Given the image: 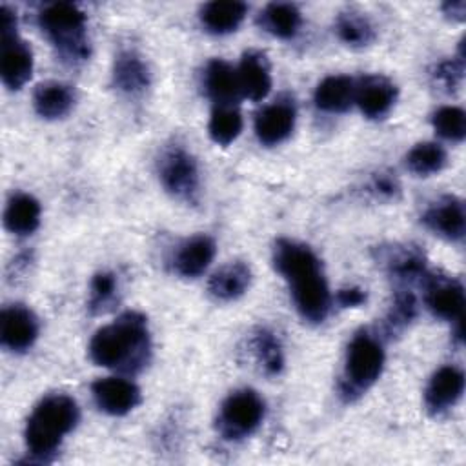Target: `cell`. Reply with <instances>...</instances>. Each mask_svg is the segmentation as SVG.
I'll use <instances>...</instances> for the list:
<instances>
[{
	"label": "cell",
	"mask_w": 466,
	"mask_h": 466,
	"mask_svg": "<svg viewBox=\"0 0 466 466\" xmlns=\"http://www.w3.org/2000/svg\"><path fill=\"white\" fill-rule=\"evenodd\" d=\"M273 264L288 282L300 317L313 324L322 322L329 311L331 297L315 251L306 244L279 238L273 248Z\"/></svg>",
	"instance_id": "1"
},
{
	"label": "cell",
	"mask_w": 466,
	"mask_h": 466,
	"mask_svg": "<svg viewBox=\"0 0 466 466\" xmlns=\"http://www.w3.org/2000/svg\"><path fill=\"white\" fill-rule=\"evenodd\" d=\"M149 348L146 317L138 311H126L93 335L89 355L98 366L135 373L146 366Z\"/></svg>",
	"instance_id": "2"
},
{
	"label": "cell",
	"mask_w": 466,
	"mask_h": 466,
	"mask_svg": "<svg viewBox=\"0 0 466 466\" xmlns=\"http://www.w3.org/2000/svg\"><path fill=\"white\" fill-rule=\"evenodd\" d=\"M78 422V406L73 397L64 393H53L44 397L31 411L25 424V444L33 457L47 461L60 441Z\"/></svg>",
	"instance_id": "3"
},
{
	"label": "cell",
	"mask_w": 466,
	"mask_h": 466,
	"mask_svg": "<svg viewBox=\"0 0 466 466\" xmlns=\"http://www.w3.org/2000/svg\"><path fill=\"white\" fill-rule=\"evenodd\" d=\"M38 24L64 60L82 62L89 56L86 13L78 5L69 2L47 4L38 15Z\"/></svg>",
	"instance_id": "4"
},
{
	"label": "cell",
	"mask_w": 466,
	"mask_h": 466,
	"mask_svg": "<svg viewBox=\"0 0 466 466\" xmlns=\"http://www.w3.org/2000/svg\"><path fill=\"white\" fill-rule=\"evenodd\" d=\"M384 368V350L377 337L359 331L348 344L340 393L348 400L357 399L380 377Z\"/></svg>",
	"instance_id": "5"
},
{
	"label": "cell",
	"mask_w": 466,
	"mask_h": 466,
	"mask_svg": "<svg viewBox=\"0 0 466 466\" xmlns=\"http://www.w3.org/2000/svg\"><path fill=\"white\" fill-rule=\"evenodd\" d=\"M157 171L164 189L186 202H193L198 195L200 177L195 157L180 144L166 146L157 158Z\"/></svg>",
	"instance_id": "6"
},
{
	"label": "cell",
	"mask_w": 466,
	"mask_h": 466,
	"mask_svg": "<svg viewBox=\"0 0 466 466\" xmlns=\"http://www.w3.org/2000/svg\"><path fill=\"white\" fill-rule=\"evenodd\" d=\"M264 411V400L255 390H237L229 393L222 402L217 419V430L224 439H244L260 426Z\"/></svg>",
	"instance_id": "7"
},
{
	"label": "cell",
	"mask_w": 466,
	"mask_h": 466,
	"mask_svg": "<svg viewBox=\"0 0 466 466\" xmlns=\"http://www.w3.org/2000/svg\"><path fill=\"white\" fill-rule=\"evenodd\" d=\"M33 73L31 47L18 36L16 31L2 33V55L0 75L2 82L9 89H20Z\"/></svg>",
	"instance_id": "8"
},
{
	"label": "cell",
	"mask_w": 466,
	"mask_h": 466,
	"mask_svg": "<svg viewBox=\"0 0 466 466\" xmlns=\"http://www.w3.org/2000/svg\"><path fill=\"white\" fill-rule=\"evenodd\" d=\"M38 337V320L35 313L22 306L13 304L2 309L0 315V342L11 351H25Z\"/></svg>",
	"instance_id": "9"
},
{
	"label": "cell",
	"mask_w": 466,
	"mask_h": 466,
	"mask_svg": "<svg viewBox=\"0 0 466 466\" xmlns=\"http://www.w3.org/2000/svg\"><path fill=\"white\" fill-rule=\"evenodd\" d=\"M426 288V304L430 311L446 320H462V309H464V289L461 282L450 279V277H439L428 273L424 279Z\"/></svg>",
	"instance_id": "10"
},
{
	"label": "cell",
	"mask_w": 466,
	"mask_h": 466,
	"mask_svg": "<svg viewBox=\"0 0 466 466\" xmlns=\"http://www.w3.org/2000/svg\"><path fill=\"white\" fill-rule=\"evenodd\" d=\"M96 406L109 415H126L140 402V390L122 377H104L91 386Z\"/></svg>",
	"instance_id": "11"
},
{
	"label": "cell",
	"mask_w": 466,
	"mask_h": 466,
	"mask_svg": "<svg viewBox=\"0 0 466 466\" xmlns=\"http://www.w3.org/2000/svg\"><path fill=\"white\" fill-rule=\"evenodd\" d=\"M464 391V373L457 366L439 368L424 391V402L430 413L439 415L451 408Z\"/></svg>",
	"instance_id": "12"
},
{
	"label": "cell",
	"mask_w": 466,
	"mask_h": 466,
	"mask_svg": "<svg viewBox=\"0 0 466 466\" xmlns=\"http://www.w3.org/2000/svg\"><path fill=\"white\" fill-rule=\"evenodd\" d=\"M397 98V87L382 75H368L355 82V104L368 118L384 116Z\"/></svg>",
	"instance_id": "13"
},
{
	"label": "cell",
	"mask_w": 466,
	"mask_h": 466,
	"mask_svg": "<svg viewBox=\"0 0 466 466\" xmlns=\"http://www.w3.org/2000/svg\"><path fill=\"white\" fill-rule=\"evenodd\" d=\"M295 106L289 100H277L258 111L255 135L260 144L275 146L286 140L295 127Z\"/></svg>",
	"instance_id": "14"
},
{
	"label": "cell",
	"mask_w": 466,
	"mask_h": 466,
	"mask_svg": "<svg viewBox=\"0 0 466 466\" xmlns=\"http://www.w3.org/2000/svg\"><path fill=\"white\" fill-rule=\"evenodd\" d=\"M422 220L433 233L448 240H461L464 237V204L457 197H442L433 202Z\"/></svg>",
	"instance_id": "15"
},
{
	"label": "cell",
	"mask_w": 466,
	"mask_h": 466,
	"mask_svg": "<svg viewBox=\"0 0 466 466\" xmlns=\"http://www.w3.org/2000/svg\"><path fill=\"white\" fill-rule=\"evenodd\" d=\"M113 84L129 96L144 93L151 84V73L144 58L131 49L120 51L113 62Z\"/></svg>",
	"instance_id": "16"
},
{
	"label": "cell",
	"mask_w": 466,
	"mask_h": 466,
	"mask_svg": "<svg viewBox=\"0 0 466 466\" xmlns=\"http://www.w3.org/2000/svg\"><path fill=\"white\" fill-rule=\"evenodd\" d=\"M238 86L242 96L258 102L268 96L271 91V73H269V64L266 56L258 51H248L244 53L238 69Z\"/></svg>",
	"instance_id": "17"
},
{
	"label": "cell",
	"mask_w": 466,
	"mask_h": 466,
	"mask_svg": "<svg viewBox=\"0 0 466 466\" xmlns=\"http://www.w3.org/2000/svg\"><path fill=\"white\" fill-rule=\"evenodd\" d=\"M215 257V242L208 235H195L187 238L177 249L173 257V268L182 277L202 275Z\"/></svg>",
	"instance_id": "18"
},
{
	"label": "cell",
	"mask_w": 466,
	"mask_h": 466,
	"mask_svg": "<svg viewBox=\"0 0 466 466\" xmlns=\"http://www.w3.org/2000/svg\"><path fill=\"white\" fill-rule=\"evenodd\" d=\"M204 87L217 106L235 104L242 95L237 69H233L231 64L222 58H213L208 62L204 71Z\"/></svg>",
	"instance_id": "19"
},
{
	"label": "cell",
	"mask_w": 466,
	"mask_h": 466,
	"mask_svg": "<svg viewBox=\"0 0 466 466\" xmlns=\"http://www.w3.org/2000/svg\"><path fill=\"white\" fill-rule=\"evenodd\" d=\"M251 284V269L246 262L235 260L220 269H217L209 282L208 289L217 300H235L242 297Z\"/></svg>",
	"instance_id": "20"
},
{
	"label": "cell",
	"mask_w": 466,
	"mask_h": 466,
	"mask_svg": "<svg viewBox=\"0 0 466 466\" xmlns=\"http://www.w3.org/2000/svg\"><path fill=\"white\" fill-rule=\"evenodd\" d=\"M75 104V91L71 86L56 80L38 84L33 95L35 111L47 120L66 116Z\"/></svg>",
	"instance_id": "21"
},
{
	"label": "cell",
	"mask_w": 466,
	"mask_h": 466,
	"mask_svg": "<svg viewBox=\"0 0 466 466\" xmlns=\"http://www.w3.org/2000/svg\"><path fill=\"white\" fill-rule=\"evenodd\" d=\"M315 106L328 113H342L355 104V80L346 75H331L319 82L315 89Z\"/></svg>",
	"instance_id": "22"
},
{
	"label": "cell",
	"mask_w": 466,
	"mask_h": 466,
	"mask_svg": "<svg viewBox=\"0 0 466 466\" xmlns=\"http://www.w3.org/2000/svg\"><path fill=\"white\" fill-rule=\"evenodd\" d=\"M246 11H248V5L244 2L215 0L202 5L200 22L209 33L226 35L235 31L242 24Z\"/></svg>",
	"instance_id": "23"
},
{
	"label": "cell",
	"mask_w": 466,
	"mask_h": 466,
	"mask_svg": "<svg viewBox=\"0 0 466 466\" xmlns=\"http://www.w3.org/2000/svg\"><path fill=\"white\" fill-rule=\"evenodd\" d=\"M4 224L15 235H31L40 224V202L27 193L13 195L4 211Z\"/></svg>",
	"instance_id": "24"
},
{
	"label": "cell",
	"mask_w": 466,
	"mask_h": 466,
	"mask_svg": "<svg viewBox=\"0 0 466 466\" xmlns=\"http://www.w3.org/2000/svg\"><path fill=\"white\" fill-rule=\"evenodd\" d=\"M260 22L271 35L279 38H291L297 35L302 24V15L295 4L273 2L268 4L260 13Z\"/></svg>",
	"instance_id": "25"
},
{
	"label": "cell",
	"mask_w": 466,
	"mask_h": 466,
	"mask_svg": "<svg viewBox=\"0 0 466 466\" xmlns=\"http://www.w3.org/2000/svg\"><path fill=\"white\" fill-rule=\"evenodd\" d=\"M386 266L391 277H395L400 282H413L428 277L426 269V260L424 255L417 248H399V249H390L386 253Z\"/></svg>",
	"instance_id": "26"
},
{
	"label": "cell",
	"mask_w": 466,
	"mask_h": 466,
	"mask_svg": "<svg viewBox=\"0 0 466 466\" xmlns=\"http://www.w3.org/2000/svg\"><path fill=\"white\" fill-rule=\"evenodd\" d=\"M251 348L257 357V362L268 375H279L284 368V351L279 337L268 329L260 328L253 333Z\"/></svg>",
	"instance_id": "27"
},
{
	"label": "cell",
	"mask_w": 466,
	"mask_h": 466,
	"mask_svg": "<svg viewBox=\"0 0 466 466\" xmlns=\"http://www.w3.org/2000/svg\"><path fill=\"white\" fill-rule=\"evenodd\" d=\"M209 137L213 142L220 146L231 144L242 131V115L233 104L215 106L209 124H208Z\"/></svg>",
	"instance_id": "28"
},
{
	"label": "cell",
	"mask_w": 466,
	"mask_h": 466,
	"mask_svg": "<svg viewBox=\"0 0 466 466\" xmlns=\"http://www.w3.org/2000/svg\"><path fill=\"white\" fill-rule=\"evenodd\" d=\"M335 31L344 44L355 47L368 46L375 38V29L371 22L357 11L340 13L335 22Z\"/></svg>",
	"instance_id": "29"
},
{
	"label": "cell",
	"mask_w": 466,
	"mask_h": 466,
	"mask_svg": "<svg viewBox=\"0 0 466 466\" xmlns=\"http://www.w3.org/2000/svg\"><path fill=\"white\" fill-rule=\"evenodd\" d=\"M446 164V151L437 142H420L406 155V166L411 173L426 177L437 173Z\"/></svg>",
	"instance_id": "30"
},
{
	"label": "cell",
	"mask_w": 466,
	"mask_h": 466,
	"mask_svg": "<svg viewBox=\"0 0 466 466\" xmlns=\"http://www.w3.org/2000/svg\"><path fill=\"white\" fill-rule=\"evenodd\" d=\"M417 317V299L410 289H399L384 319V329L388 335L400 333Z\"/></svg>",
	"instance_id": "31"
},
{
	"label": "cell",
	"mask_w": 466,
	"mask_h": 466,
	"mask_svg": "<svg viewBox=\"0 0 466 466\" xmlns=\"http://www.w3.org/2000/svg\"><path fill=\"white\" fill-rule=\"evenodd\" d=\"M435 131L453 142H461L466 135V113L457 106H444L433 113Z\"/></svg>",
	"instance_id": "32"
},
{
	"label": "cell",
	"mask_w": 466,
	"mask_h": 466,
	"mask_svg": "<svg viewBox=\"0 0 466 466\" xmlns=\"http://www.w3.org/2000/svg\"><path fill=\"white\" fill-rule=\"evenodd\" d=\"M116 291V280L113 273L107 271H100L93 277L91 280V288H89V309L93 313L102 311L115 297Z\"/></svg>",
	"instance_id": "33"
},
{
	"label": "cell",
	"mask_w": 466,
	"mask_h": 466,
	"mask_svg": "<svg viewBox=\"0 0 466 466\" xmlns=\"http://www.w3.org/2000/svg\"><path fill=\"white\" fill-rule=\"evenodd\" d=\"M435 78L448 89L457 87L462 78V60L441 62L435 69Z\"/></svg>",
	"instance_id": "34"
},
{
	"label": "cell",
	"mask_w": 466,
	"mask_h": 466,
	"mask_svg": "<svg viewBox=\"0 0 466 466\" xmlns=\"http://www.w3.org/2000/svg\"><path fill=\"white\" fill-rule=\"evenodd\" d=\"M366 302V293L360 288H346L337 293V304L340 308H357Z\"/></svg>",
	"instance_id": "35"
},
{
	"label": "cell",
	"mask_w": 466,
	"mask_h": 466,
	"mask_svg": "<svg viewBox=\"0 0 466 466\" xmlns=\"http://www.w3.org/2000/svg\"><path fill=\"white\" fill-rule=\"evenodd\" d=\"M373 187L377 189V193L379 195H382V197H395V193L399 191V184H397V180L393 178V177H390V175H379L377 178H375V182H373Z\"/></svg>",
	"instance_id": "36"
},
{
	"label": "cell",
	"mask_w": 466,
	"mask_h": 466,
	"mask_svg": "<svg viewBox=\"0 0 466 466\" xmlns=\"http://www.w3.org/2000/svg\"><path fill=\"white\" fill-rule=\"evenodd\" d=\"M444 13L448 16H451L453 20H464V9H466V4L462 0H457V2H446L442 5Z\"/></svg>",
	"instance_id": "37"
}]
</instances>
